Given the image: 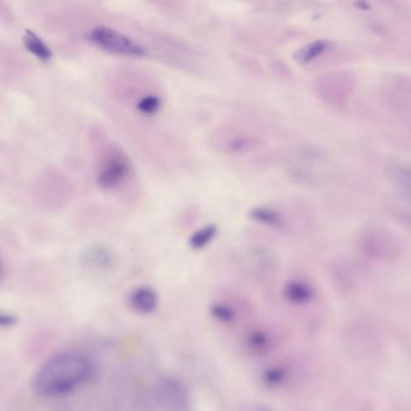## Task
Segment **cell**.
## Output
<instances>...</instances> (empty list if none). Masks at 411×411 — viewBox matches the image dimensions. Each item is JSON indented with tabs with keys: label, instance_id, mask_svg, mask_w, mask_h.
I'll return each mask as SVG.
<instances>
[{
	"label": "cell",
	"instance_id": "2",
	"mask_svg": "<svg viewBox=\"0 0 411 411\" xmlns=\"http://www.w3.org/2000/svg\"><path fill=\"white\" fill-rule=\"evenodd\" d=\"M87 39L99 49L107 51L109 54H119L124 57H143L146 56L144 46L134 42L132 37L121 33L117 29L107 25H97L92 28Z\"/></svg>",
	"mask_w": 411,
	"mask_h": 411
},
{
	"label": "cell",
	"instance_id": "10",
	"mask_svg": "<svg viewBox=\"0 0 411 411\" xmlns=\"http://www.w3.org/2000/svg\"><path fill=\"white\" fill-rule=\"evenodd\" d=\"M211 314L216 320L223 322V323H230L234 320L235 316L234 311L232 310V308H230L227 304H223V303H215L211 306Z\"/></svg>",
	"mask_w": 411,
	"mask_h": 411
},
{
	"label": "cell",
	"instance_id": "12",
	"mask_svg": "<svg viewBox=\"0 0 411 411\" xmlns=\"http://www.w3.org/2000/svg\"><path fill=\"white\" fill-rule=\"evenodd\" d=\"M249 342H250L255 349L258 350L264 349V347L268 345L267 338H266L264 334L261 333V332H255V334H252Z\"/></svg>",
	"mask_w": 411,
	"mask_h": 411
},
{
	"label": "cell",
	"instance_id": "5",
	"mask_svg": "<svg viewBox=\"0 0 411 411\" xmlns=\"http://www.w3.org/2000/svg\"><path fill=\"white\" fill-rule=\"evenodd\" d=\"M129 305L136 313L151 315L160 305V298L156 291L150 286H139L129 296Z\"/></svg>",
	"mask_w": 411,
	"mask_h": 411
},
{
	"label": "cell",
	"instance_id": "8",
	"mask_svg": "<svg viewBox=\"0 0 411 411\" xmlns=\"http://www.w3.org/2000/svg\"><path fill=\"white\" fill-rule=\"evenodd\" d=\"M218 232L216 225H208L201 230H196L193 234L189 237V247L193 250H202L214 240L215 237L218 235Z\"/></svg>",
	"mask_w": 411,
	"mask_h": 411
},
{
	"label": "cell",
	"instance_id": "6",
	"mask_svg": "<svg viewBox=\"0 0 411 411\" xmlns=\"http://www.w3.org/2000/svg\"><path fill=\"white\" fill-rule=\"evenodd\" d=\"M23 44H25V49H28L34 57H37L42 62H49L54 56L52 49H49V46L46 45V42L42 40V37H39L37 33H34L33 30H30V29H25V33H23Z\"/></svg>",
	"mask_w": 411,
	"mask_h": 411
},
{
	"label": "cell",
	"instance_id": "3",
	"mask_svg": "<svg viewBox=\"0 0 411 411\" xmlns=\"http://www.w3.org/2000/svg\"><path fill=\"white\" fill-rule=\"evenodd\" d=\"M156 403L167 411H185L189 407V391L185 383L175 376L160 379L153 387Z\"/></svg>",
	"mask_w": 411,
	"mask_h": 411
},
{
	"label": "cell",
	"instance_id": "7",
	"mask_svg": "<svg viewBox=\"0 0 411 411\" xmlns=\"http://www.w3.org/2000/svg\"><path fill=\"white\" fill-rule=\"evenodd\" d=\"M85 261L87 266H91L93 268H102L107 269L109 266L114 263V255L107 247L102 245H93L88 247L85 252Z\"/></svg>",
	"mask_w": 411,
	"mask_h": 411
},
{
	"label": "cell",
	"instance_id": "13",
	"mask_svg": "<svg viewBox=\"0 0 411 411\" xmlns=\"http://www.w3.org/2000/svg\"><path fill=\"white\" fill-rule=\"evenodd\" d=\"M256 411H272V410H270V409H268V407H259L258 409H257V410Z\"/></svg>",
	"mask_w": 411,
	"mask_h": 411
},
{
	"label": "cell",
	"instance_id": "1",
	"mask_svg": "<svg viewBox=\"0 0 411 411\" xmlns=\"http://www.w3.org/2000/svg\"><path fill=\"white\" fill-rule=\"evenodd\" d=\"M95 374V363L86 355L61 352L39 367L33 390L42 398H62L86 386Z\"/></svg>",
	"mask_w": 411,
	"mask_h": 411
},
{
	"label": "cell",
	"instance_id": "4",
	"mask_svg": "<svg viewBox=\"0 0 411 411\" xmlns=\"http://www.w3.org/2000/svg\"><path fill=\"white\" fill-rule=\"evenodd\" d=\"M132 172L128 157L119 150H112L104 157L99 165L97 182L104 189H114L124 184Z\"/></svg>",
	"mask_w": 411,
	"mask_h": 411
},
{
	"label": "cell",
	"instance_id": "9",
	"mask_svg": "<svg viewBox=\"0 0 411 411\" xmlns=\"http://www.w3.org/2000/svg\"><path fill=\"white\" fill-rule=\"evenodd\" d=\"M162 107V100L155 95H144L136 104V109L144 115H153Z\"/></svg>",
	"mask_w": 411,
	"mask_h": 411
},
{
	"label": "cell",
	"instance_id": "11",
	"mask_svg": "<svg viewBox=\"0 0 411 411\" xmlns=\"http://www.w3.org/2000/svg\"><path fill=\"white\" fill-rule=\"evenodd\" d=\"M251 216L256 221L264 223H275L278 221L276 215L273 211L266 209L252 210Z\"/></svg>",
	"mask_w": 411,
	"mask_h": 411
}]
</instances>
